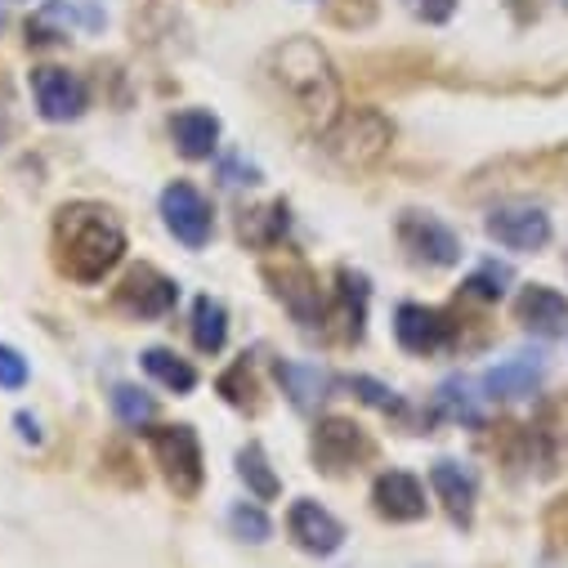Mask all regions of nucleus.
Here are the masks:
<instances>
[{
    "instance_id": "obj_5",
    "label": "nucleus",
    "mask_w": 568,
    "mask_h": 568,
    "mask_svg": "<svg viewBox=\"0 0 568 568\" xmlns=\"http://www.w3.org/2000/svg\"><path fill=\"white\" fill-rule=\"evenodd\" d=\"M162 215H166V229L184 242V246H206L211 242V229H215V220H211V206H206V197L193 189V184H184V180H175L166 193H162Z\"/></svg>"
},
{
    "instance_id": "obj_14",
    "label": "nucleus",
    "mask_w": 568,
    "mask_h": 568,
    "mask_svg": "<svg viewBox=\"0 0 568 568\" xmlns=\"http://www.w3.org/2000/svg\"><path fill=\"white\" fill-rule=\"evenodd\" d=\"M273 282H277V301L287 305L292 314H296V323H305V327H314V323H323V296H318V282H314V273L310 268H301V264H292V268H282V273H268Z\"/></svg>"
},
{
    "instance_id": "obj_18",
    "label": "nucleus",
    "mask_w": 568,
    "mask_h": 568,
    "mask_svg": "<svg viewBox=\"0 0 568 568\" xmlns=\"http://www.w3.org/2000/svg\"><path fill=\"white\" fill-rule=\"evenodd\" d=\"M541 372H546V367H541L537 354H515V358L497 363V367L484 376V389H488L493 398H524V394L537 389Z\"/></svg>"
},
{
    "instance_id": "obj_1",
    "label": "nucleus",
    "mask_w": 568,
    "mask_h": 568,
    "mask_svg": "<svg viewBox=\"0 0 568 568\" xmlns=\"http://www.w3.org/2000/svg\"><path fill=\"white\" fill-rule=\"evenodd\" d=\"M54 251H59V268L72 282H85V287H94V282H103L121 264L125 233H121V224L103 206L77 202V206H63L59 211Z\"/></svg>"
},
{
    "instance_id": "obj_30",
    "label": "nucleus",
    "mask_w": 568,
    "mask_h": 568,
    "mask_svg": "<svg viewBox=\"0 0 568 568\" xmlns=\"http://www.w3.org/2000/svg\"><path fill=\"white\" fill-rule=\"evenodd\" d=\"M420 14L430 19V23H444V19L453 14V0H425V6H420Z\"/></svg>"
},
{
    "instance_id": "obj_28",
    "label": "nucleus",
    "mask_w": 568,
    "mask_h": 568,
    "mask_svg": "<svg viewBox=\"0 0 568 568\" xmlns=\"http://www.w3.org/2000/svg\"><path fill=\"white\" fill-rule=\"evenodd\" d=\"M349 389H358L372 407H385V412H398V407H403V398H398L394 389H385L381 381H372V376H354V381H349Z\"/></svg>"
},
{
    "instance_id": "obj_4",
    "label": "nucleus",
    "mask_w": 568,
    "mask_h": 568,
    "mask_svg": "<svg viewBox=\"0 0 568 568\" xmlns=\"http://www.w3.org/2000/svg\"><path fill=\"white\" fill-rule=\"evenodd\" d=\"M149 448H153V457H158L166 484H171L180 497H193V493L202 488V475H206V466H202V444H197V435L189 430V425H158V430L149 435Z\"/></svg>"
},
{
    "instance_id": "obj_31",
    "label": "nucleus",
    "mask_w": 568,
    "mask_h": 568,
    "mask_svg": "<svg viewBox=\"0 0 568 568\" xmlns=\"http://www.w3.org/2000/svg\"><path fill=\"white\" fill-rule=\"evenodd\" d=\"M19 430H23V439H32V444H41V425L28 416V412H19Z\"/></svg>"
},
{
    "instance_id": "obj_24",
    "label": "nucleus",
    "mask_w": 568,
    "mask_h": 568,
    "mask_svg": "<svg viewBox=\"0 0 568 568\" xmlns=\"http://www.w3.org/2000/svg\"><path fill=\"white\" fill-rule=\"evenodd\" d=\"M506 287H510V268H506V264H497V260L479 264V268L470 273V282H466V292H470V296H479V301H501V296H506Z\"/></svg>"
},
{
    "instance_id": "obj_25",
    "label": "nucleus",
    "mask_w": 568,
    "mask_h": 568,
    "mask_svg": "<svg viewBox=\"0 0 568 568\" xmlns=\"http://www.w3.org/2000/svg\"><path fill=\"white\" fill-rule=\"evenodd\" d=\"M112 412L125 420V425H144L153 416V398L144 389H134V385H116L112 389Z\"/></svg>"
},
{
    "instance_id": "obj_10",
    "label": "nucleus",
    "mask_w": 568,
    "mask_h": 568,
    "mask_svg": "<svg viewBox=\"0 0 568 568\" xmlns=\"http://www.w3.org/2000/svg\"><path fill=\"white\" fill-rule=\"evenodd\" d=\"M394 336L403 349L412 354H435L453 341V323L439 310H425V305H398L394 314Z\"/></svg>"
},
{
    "instance_id": "obj_7",
    "label": "nucleus",
    "mask_w": 568,
    "mask_h": 568,
    "mask_svg": "<svg viewBox=\"0 0 568 568\" xmlns=\"http://www.w3.org/2000/svg\"><path fill=\"white\" fill-rule=\"evenodd\" d=\"M175 301H180V287L171 277H162L158 268H149V264H139L116 292V305L130 310L134 318H162V314L175 310Z\"/></svg>"
},
{
    "instance_id": "obj_23",
    "label": "nucleus",
    "mask_w": 568,
    "mask_h": 568,
    "mask_svg": "<svg viewBox=\"0 0 568 568\" xmlns=\"http://www.w3.org/2000/svg\"><path fill=\"white\" fill-rule=\"evenodd\" d=\"M237 470H242L246 488H251L260 501H273V497H277V479H273L268 457H264V448H260V444H246V448L237 453Z\"/></svg>"
},
{
    "instance_id": "obj_16",
    "label": "nucleus",
    "mask_w": 568,
    "mask_h": 568,
    "mask_svg": "<svg viewBox=\"0 0 568 568\" xmlns=\"http://www.w3.org/2000/svg\"><path fill=\"white\" fill-rule=\"evenodd\" d=\"M519 323L537 336H564L568 332V301L550 287H524L519 296Z\"/></svg>"
},
{
    "instance_id": "obj_29",
    "label": "nucleus",
    "mask_w": 568,
    "mask_h": 568,
    "mask_svg": "<svg viewBox=\"0 0 568 568\" xmlns=\"http://www.w3.org/2000/svg\"><path fill=\"white\" fill-rule=\"evenodd\" d=\"M0 385L6 389H23L28 385V363L10 345H0Z\"/></svg>"
},
{
    "instance_id": "obj_11",
    "label": "nucleus",
    "mask_w": 568,
    "mask_h": 568,
    "mask_svg": "<svg viewBox=\"0 0 568 568\" xmlns=\"http://www.w3.org/2000/svg\"><path fill=\"white\" fill-rule=\"evenodd\" d=\"M287 528H292L296 546H305L310 555H332L345 541V524L332 510H323L318 501H296L287 515Z\"/></svg>"
},
{
    "instance_id": "obj_2",
    "label": "nucleus",
    "mask_w": 568,
    "mask_h": 568,
    "mask_svg": "<svg viewBox=\"0 0 568 568\" xmlns=\"http://www.w3.org/2000/svg\"><path fill=\"white\" fill-rule=\"evenodd\" d=\"M273 77L296 103V112H305L318 130H332V121L341 116V81L332 72V59L318 41L296 37L287 45L273 50Z\"/></svg>"
},
{
    "instance_id": "obj_26",
    "label": "nucleus",
    "mask_w": 568,
    "mask_h": 568,
    "mask_svg": "<svg viewBox=\"0 0 568 568\" xmlns=\"http://www.w3.org/2000/svg\"><path fill=\"white\" fill-rule=\"evenodd\" d=\"M229 524H233V532H237V537H246V541H264V537L273 532L268 515H264V510H255V506H233Z\"/></svg>"
},
{
    "instance_id": "obj_27",
    "label": "nucleus",
    "mask_w": 568,
    "mask_h": 568,
    "mask_svg": "<svg viewBox=\"0 0 568 568\" xmlns=\"http://www.w3.org/2000/svg\"><path fill=\"white\" fill-rule=\"evenodd\" d=\"M345 301H349V336H363V305H367V282L358 273H345Z\"/></svg>"
},
{
    "instance_id": "obj_9",
    "label": "nucleus",
    "mask_w": 568,
    "mask_h": 568,
    "mask_svg": "<svg viewBox=\"0 0 568 568\" xmlns=\"http://www.w3.org/2000/svg\"><path fill=\"white\" fill-rule=\"evenodd\" d=\"M32 90H37V108L45 121H72L85 112V85L68 68H37Z\"/></svg>"
},
{
    "instance_id": "obj_8",
    "label": "nucleus",
    "mask_w": 568,
    "mask_h": 568,
    "mask_svg": "<svg viewBox=\"0 0 568 568\" xmlns=\"http://www.w3.org/2000/svg\"><path fill=\"white\" fill-rule=\"evenodd\" d=\"M488 237L510 251H541L550 242V215L541 206H497L488 215Z\"/></svg>"
},
{
    "instance_id": "obj_6",
    "label": "nucleus",
    "mask_w": 568,
    "mask_h": 568,
    "mask_svg": "<svg viewBox=\"0 0 568 568\" xmlns=\"http://www.w3.org/2000/svg\"><path fill=\"white\" fill-rule=\"evenodd\" d=\"M398 237H403V246L416 255V260H425V264H457L462 260V242H457V233L448 229V224H439L435 215H420V211H403V220H398Z\"/></svg>"
},
{
    "instance_id": "obj_17",
    "label": "nucleus",
    "mask_w": 568,
    "mask_h": 568,
    "mask_svg": "<svg viewBox=\"0 0 568 568\" xmlns=\"http://www.w3.org/2000/svg\"><path fill=\"white\" fill-rule=\"evenodd\" d=\"M171 134H175V149H180L184 158L202 162V158H211L215 144H220V121H215V112H206V108H184V112L171 121Z\"/></svg>"
},
{
    "instance_id": "obj_22",
    "label": "nucleus",
    "mask_w": 568,
    "mask_h": 568,
    "mask_svg": "<svg viewBox=\"0 0 568 568\" xmlns=\"http://www.w3.org/2000/svg\"><path fill=\"white\" fill-rule=\"evenodd\" d=\"M144 367H149V376H158L166 389H175V394H189L193 385H197V372L184 363V358H175L171 349H149L144 354Z\"/></svg>"
},
{
    "instance_id": "obj_19",
    "label": "nucleus",
    "mask_w": 568,
    "mask_h": 568,
    "mask_svg": "<svg viewBox=\"0 0 568 568\" xmlns=\"http://www.w3.org/2000/svg\"><path fill=\"white\" fill-rule=\"evenodd\" d=\"M277 381H282V394H287L301 412H314L332 389V376L314 363H277Z\"/></svg>"
},
{
    "instance_id": "obj_20",
    "label": "nucleus",
    "mask_w": 568,
    "mask_h": 568,
    "mask_svg": "<svg viewBox=\"0 0 568 568\" xmlns=\"http://www.w3.org/2000/svg\"><path fill=\"white\" fill-rule=\"evenodd\" d=\"M193 341L202 354H220L224 341H229V314L215 296H197L193 305Z\"/></svg>"
},
{
    "instance_id": "obj_3",
    "label": "nucleus",
    "mask_w": 568,
    "mask_h": 568,
    "mask_svg": "<svg viewBox=\"0 0 568 568\" xmlns=\"http://www.w3.org/2000/svg\"><path fill=\"white\" fill-rule=\"evenodd\" d=\"M389 139H394V130H389V121L376 108H354V112H345V116L332 121L327 153L341 166H349V171H367V166H376L385 158Z\"/></svg>"
},
{
    "instance_id": "obj_13",
    "label": "nucleus",
    "mask_w": 568,
    "mask_h": 568,
    "mask_svg": "<svg viewBox=\"0 0 568 568\" xmlns=\"http://www.w3.org/2000/svg\"><path fill=\"white\" fill-rule=\"evenodd\" d=\"M363 448H367V444H363V435H358V425L345 420V416H327V420L318 425V435H314V462H318L323 470H345V466H354V457H358Z\"/></svg>"
},
{
    "instance_id": "obj_21",
    "label": "nucleus",
    "mask_w": 568,
    "mask_h": 568,
    "mask_svg": "<svg viewBox=\"0 0 568 568\" xmlns=\"http://www.w3.org/2000/svg\"><path fill=\"white\" fill-rule=\"evenodd\" d=\"M435 407H439V416H448L457 425H484V403L475 398V389L466 381H444L435 394Z\"/></svg>"
},
{
    "instance_id": "obj_12",
    "label": "nucleus",
    "mask_w": 568,
    "mask_h": 568,
    "mask_svg": "<svg viewBox=\"0 0 568 568\" xmlns=\"http://www.w3.org/2000/svg\"><path fill=\"white\" fill-rule=\"evenodd\" d=\"M372 501H376V510H381L385 519H394V524H412V519L425 515V488H420V479L407 475V470L381 475L376 488H372Z\"/></svg>"
},
{
    "instance_id": "obj_15",
    "label": "nucleus",
    "mask_w": 568,
    "mask_h": 568,
    "mask_svg": "<svg viewBox=\"0 0 568 568\" xmlns=\"http://www.w3.org/2000/svg\"><path fill=\"white\" fill-rule=\"evenodd\" d=\"M430 484H435L439 501L448 506V515H453L457 524H470V515H475V493H479L475 470H470V466H457V462H435V466H430Z\"/></svg>"
}]
</instances>
